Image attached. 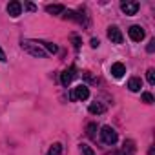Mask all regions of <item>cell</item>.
Masks as SVG:
<instances>
[{"mask_svg":"<svg viewBox=\"0 0 155 155\" xmlns=\"http://www.w3.org/2000/svg\"><path fill=\"white\" fill-rule=\"evenodd\" d=\"M22 49L28 51V53L33 55V57H38V58L48 57V53L44 51V48H42L38 42H33V40H24V42H22Z\"/></svg>","mask_w":155,"mask_h":155,"instance_id":"cell-1","label":"cell"},{"mask_svg":"<svg viewBox=\"0 0 155 155\" xmlns=\"http://www.w3.org/2000/svg\"><path fill=\"white\" fill-rule=\"evenodd\" d=\"M101 140L108 146H113L117 142V131L111 126H102L101 128Z\"/></svg>","mask_w":155,"mask_h":155,"instance_id":"cell-2","label":"cell"},{"mask_svg":"<svg viewBox=\"0 0 155 155\" xmlns=\"http://www.w3.org/2000/svg\"><path fill=\"white\" fill-rule=\"evenodd\" d=\"M88 97H90V90H88V86H84V84L73 88V91L69 93V99H71V101H86Z\"/></svg>","mask_w":155,"mask_h":155,"instance_id":"cell-3","label":"cell"},{"mask_svg":"<svg viewBox=\"0 0 155 155\" xmlns=\"http://www.w3.org/2000/svg\"><path fill=\"white\" fill-rule=\"evenodd\" d=\"M75 77H77V69H75V66H71L69 69H64L62 75H60V82H62V86H69Z\"/></svg>","mask_w":155,"mask_h":155,"instance_id":"cell-4","label":"cell"},{"mask_svg":"<svg viewBox=\"0 0 155 155\" xmlns=\"http://www.w3.org/2000/svg\"><path fill=\"white\" fill-rule=\"evenodd\" d=\"M108 38L113 42V44H122V33L117 26H110L108 28Z\"/></svg>","mask_w":155,"mask_h":155,"instance_id":"cell-5","label":"cell"},{"mask_svg":"<svg viewBox=\"0 0 155 155\" xmlns=\"http://www.w3.org/2000/svg\"><path fill=\"white\" fill-rule=\"evenodd\" d=\"M128 35H130V38H131V40L140 42V40L144 38V29H142L140 26H131V28L128 29Z\"/></svg>","mask_w":155,"mask_h":155,"instance_id":"cell-6","label":"cell"},{"mask_svg":"<svg viewBox=\"0 0 155 155\" xmlns=\"http://www.w3.org/2000/svg\"><path fill=\"white\" fill-rule=\"evenodd\" d=\"M120 9L126 15H135L139 11V2H130V0H126V2L120 4Z\"/></svg>","mask_w":155,"mask_h":155,"instance_id":"cell-7","label":"cell"},{"mask_svg":"<svg viewBox=\"0 0 155 155\" xmlns=\"http://www.w3.org/2000/svg\"><path fill=\"white\" fill-rule=\"evenodd\" d=\"M6 9H8V13H9L13 18H17V17L22 13V4L18 2V0H13V2H9V4H8V8H6Z\"/></svg>","mask_w":155,"mask_h":155,"instance_id":"cell-8","label":"cell"},{"mask_svg":"<svg viewBox=\"0 0 155 155\" xmlns=\"http://www.w3.org/2000/svg\"><path fill=\"white\" fill-rule=\"evenodd\" d=\"M124 73H126V66H124L122 62H115V64H111V75L115 77V79H122Z\"/></svg>","mask_w":155,"mask_h":155,"instance_id":"cell-9","label":"cell"},{"mask_svg":"<svg viewBox=\"0 0 155 155\" xmlns=\"http://www.w3.org/2000/svg\"><path fill=\"white\" fill-rule=\"evenodd\" d=\"M140 88H142V81L137 79V77H133V79L128 81V90H130V91H139Z\"/></svg>","mask_w":155,"mask_h":155,"instance_id":"cell-10","label":"cell"},{"mask_svg":"<svg viewBox=\"0 0 155 155\" xmlns=\"http://www.w3.org/2000/svg\"><path fill=\"white\" fill-rule=\"evenodd\" d=\"M104 111H106V108H104L101 102H91V104H90V113L101 115V113H104Z\"/></svg>","mask_w":155,"mask_h":155,"instance_id":"cell-11","label":"cell"},{"mask_svg":"<svg viewBox=\"0 0 155 155\" xmlns=\"http://www.w3.org/2000/svg\"><path fill=\"white\" fill-rule=\"evenodd\" d=\"M46 11H48L49 15H60V13H64V6H60V4H53V6H48Z\"/></svg>","mask_w":155,"mask_h":155,"instance_id":"cell-12","label":"cell"},{"mask_svg":"<svg viewBox=\"0 0 155 155\" xmlns=\"http://www.w3.org/2000/svg\"><path fill=\"white\" fill-rule=\"evenodd\" d=\"M38 44L44 48L46 53H57V51H58V48H57L55 44H51V42H38Z\"/></svg>","mask_w":155,"mask_h":155,"instance_id":"cell-13","label":"cell"},{"mask_svg":"<svg viewBox=\"0 0 155 155\" xmlns=\"http://www.w3.org/2000/svg\"><path fill=\"white\" fill-rule=\"evenodd\" d=\"M62 153V144L60 142H55L51 148H49V151L46 153V155H60Z\"/></svg>","mask_w":155,"mask_h":155,"instance_id":"cell-14","label":"cell"},{"mask_svg":"<svg viewBox=\"0 0 155 155\" xmlns=\"http://www.w3.org/2000/svg\"><path fill=\"white\" fill-rule=\"evenodd\" d=\"M64 18H68V20H75V22H84V18L79 17L75 11H68V13H64Z\"/></svg>","mask_w":155,"mask_h":155,"instance_id":"cell-15","label":"cell"},{"mask_svg":"<svg viewBox=\"0 0 155 155\" xmlns=\"http://www.w3.org/2000/svg\"><path fill=\"white\" fill-rule=\"evenodd\" d=\"M122 151H124V153L128 151V155H133V151H135V146H133V142H131V140L124 142V148H122Z\"/></svg>","mask_w":155,"mask_h":155,"instance_id":"cell-16","label":"cell"},{"mask_svg":"<svg viewBox=\"0 0 155 155\" xmlns=\"http://www.w3.org/2000/svg\"><path fill=\"white\" fill-rule=\"evenodd\" d=\"M146 79H148L150 86H153V84H155V69H151V68H150V69L146 71Z\"/></svg>","mask_w":155,"mask_h":155,"instance_id":"cell-17","label":"cell"},{"mask_svg":"<svg viewBox=\"0 0 155 155\" xmlns=\"http://www.w3.org/2000/svg\"><path fill=\"white\" fill-rule=\"evenodd\" d=\"M95 131H97V124L95 122H90L88 124V137L90 139H95Z\"/></svg>","mask_w":155,"mask_h":155,"instance_id":"cell-18","label":"cell"},{"mask_svg":"<svg viewBox=\"0 0 155 155\" xmlns=\"http://www.w3.org/2000/svg\"><path fill=\"white\" fill-rule=\"evenodd\" d=\"M81 153H82V155H95V151H93L91 146H88V144H81Z\"/></svg>","mask_w":155,"mask_h":155,"instance_id":"cell-19","label":"cell"},{"mask_svg":"<svg viewBox=\"0 0 155 155\" xmlns=\"http://www.w3.org/2000/svg\"><path fill=\"white\" fill-rule=\"evenodd\" d=\"M142 101H144L146 104H151V102H153V95L148 93V91H144V93H142Z\"/></svg>","mask_w":155,"mask_h":155,"instance_id":"cell-20","label":"cell"},{"mask_svg":"<svg viewBox=\"0 0 155 155\" xmlns=\"http://www.w3.org/2000/svg\"><path fill=\"white\" fill-rule=\"evenodd\" d=\"M71 40H73V46H75L77 49H79V48H81V38H79V37H77V35H73V37H71Z\"/></svg>","mask_w":155,"mask_h":155,"instance_id":"cell-21","label":"cell"},{"mask_svg":"<svg viewBox=\"0 0 155 155\" xmlns=\"http://www.w3.org/2000/svg\"><path fill=\"white\" fill-rule=\"evenodd\" d=\"M146 51H148V53H153V51H155V38H153V40H150V44H148Z\"/></svg>","mask_w":155,"mask_h":155,"instance_id":"cell-22","label":"cell"},{"mask_svg":"<svg viewBox=\"0 0 155 155\" xmlns=\"http://www.w3.org/2000/svg\"><path fill=\"white\" fill-rule=\"evenodd\" d=\"M26 9H28V11H35L37 8H35V4H31V2H26Z\"/></svg>","mask_w":155,"mask_h":155,"instance_id":"cell-23","label":"cell"},{"mask_svg":"<svg viewBox=\"0 0 155 155\" xmlns=\"http://www.w3.org/2000/svg\"><path fill=\"white\" fill-rule=\"evenodd\" d=\"M0 60H2V62H6L8 58H6V53L2 51V48H0Z\"/></svg>","mask_w":155,"mask_h":155,"instance_id":"cell-24","label":"cell"},{"mask_svg":"<svg viewBox=\"0 0 155 155\" xmlns=\"http://www.w3.org/2000/svg\"><path fill=\"white\" fill-rule=\"evenodd\" d=\"M99 46V40L97 38H91V48H97Z\"/></svg>","mask_w":155,"mask_h":155,"instance_id":"cell-25","label":"cell"}]
</instances>
